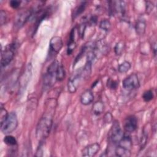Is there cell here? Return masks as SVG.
<instances>
[{
  "mask_svg": "<svg viewBox=\"0 0 157 157\" xmlns=\"http://www.w3.org/2000/svg\"><path fill=\"white\" fill-rule=\"evenodd\" d=\"M54 112L52 109L47 110L40 118L36 129V137L39 142H44L48 137L53 124Z\"/></svg>",
  "mask_w": 157,
  "mask_h": 157,
  "instance_id": "1",
  "label": "cell"
},
{
  "mask_svg": "<svg viewBox=\"0 0 157 157\" xmlns=\"http://www.w3.org/2000/svg\"><path fill=\"white\" fill-rule=\"evenodd\" d=\"M59 65V63L57 60H55L48 66L43 78L44 89L48 90L55 85L57 81L56 74Z\"/></svg>",
  "mask_w": 157,
  "mask_h": 157,
  "instance_id": "2",
  "label": "cell"
},
{
  "mask_svg": "<svg viewBox=\"0 0 157 157\" xmlns=\"http://www.w3.org/2000/svg\"><path fill=\"white\" fill-rule=\"evenodd\" d=\"M1 123V130L4 134H9L15 131L18 126V118L14 112L8 113L7 117Z\"/></svg>",
  "mask_w": 157,
  "mask_h": 157,
  "instance_id": "3",
  "label": "cell"
},
{
  "mask_svg": "<svg viewBox=\"0 0 157 157\" xmlns=\"http://www.w3.org/2000/svg\"><path fill=\"white\" fill-rule=\"evenodd\" d=\"M17 44L16 42H13L8 44L1 51V64L2 67H6L12 62L17 49Z\"/></svg>",
  "mask_w": 157,
  "mask_h": 157,
  "instance_id": "4",
  "label": "cell"
},
{
  "mask_svg": "<svg viewBox=\"0 0 157 157\" xmlns=\"http://www.w3.org/2000/svg\"><path fill=\"white\" fill-rule=\"evenodd\" d=\"M33 14L32 9H25L20 10L16 15L14 20V28L19 29L30 19Z\"/></svg>",
  "mask_w": 157,
  "mask_h": 157,
  "instance_id": "5",
  "label": "cell"
},
{
  "mask_svg": "<svg viewBox=\"0 0 157 157\" xmlns=\"http://www.w3.org/2000/svg\"><path fill=\"white\" fill-rule=\"evenodd\" d=\"M124 135L120 123L118 121H113V124L109 133V138L111 142L114 144H118Z\"/></svg>",
  "mask_w": 157,
  "mask_h": 157,
  "instance_id": "6",
  "label": "cell"
},
{
  "mask_svg": "<svg viewBox=\"0 0 157 157\" xmlns=\"http://www.w3.org/2000/svg\"><path fill=\"white\" fill-rule=\"evenodd\" d=\"M83 78H85V77L82 73V70L80 69L68 80L67 90L70 93L76 92Z\"/></svg>",
  "mask_w": 157,
  "mask_h": 157,
  "instance_id": "7",
  "label": "cell"
},
{
  "mask_svg": "<svg viewBox=\"0 0 157 157\" xmlns=\"http://www.w3.org/2000/svg\"><path fill=\"white\" fill-rule=\"evenodd\" d=\"M123 87L128 91L138 89L140 86V82L136 74L133 73L126 77L122 82Z\"/></svg>",
  "mask_w": 157,
  "mask_h": 157,
  "instance_id": "8",
  "label": "cell"
},
{
  "mask_svg": "<svg viewBox=\"0 0 157 157\" xmlns=\"http://www.w3.org/2000/svg\"><path fill=\"white\" fill-rule=\"evenodd\" d=\"M138 126V120L134 115L128 116L124 121V129L126 132L131 133L135 131Z\"/></svg>",
  "mask_w": 157,
  "mask_h": 157,
  "instance_id": "9",
  "label": "cell"
},
{
  "mask_svg": "<svg viewBox=\"0 0 157 157\" xmlns=\"http://www.w3.org/2000/svg\"><path fill=\"white\" fill-rule=\"evenodd\" d=\"M63 47V39L60 36H55L51 38L49 43V48L52 52L58 53Z\"/></svg>",
  "mask_w": 157,
  "mask_h": 157,
  "instance_id": "10",
  "label": "cell"
},
{
  "mask_svg": "<svg viewBox=\"0 0 157 157\" xmlns=\"http://www.w3.org/2000/svg\"><path fill=\"white\" fill-rule=\"evenodd\" d=\"M100 150V145L97 143H93L86 146L82 151V155L83 156L92 157L95 156Z\"/></svg>",
  "mask_w": 157,
  "mask_h": 157,
  "instance_id": "11",
  "label": "cell"
},
{
  "mask_svg": "<svg viewBox=\"0 0 157 157\" xmlns=\"http://www.w3.org/2000/svg\"><path fill=\"white\" fill-rule=\"evenodd\" d=\"M94 100V94L91 90H86L80 96V102L84 105H90Z\"/></svg>",
  "mask_w": 157,
  "mask_h": 157,
  "instance_id": "12",
  "label": "cell"
},
{
  "mask_svg": "<svg viewBox=\"0 0 157 157\" xmlns=\"http://www.w3.org/2000/svg\"><path fill=\"white\" fill-rule=\"evenodd\" d=\"M32 67L31 64H28L26 67V69H25V71L24 72L23 74L21 75L20 82V85L22 87V88H25L26 87V85L28 84L29 80H30L31 76V71H32Z\"/></svg>",
  "mask_w": 157,
  "mask_h": 157,
  "instance_id": "13",
  "label": "cell"
},
{
  "mask_svg": "<svg viewBox=\"0 0 157 157\" xmlns=\"http://www.w3.org/2000/svg\"><path fill=\"white\" fill-rule=\"evenodd\" d=\"M146 21L144 18H139L135 24V31L136 34L139 36H142L145 33L146 30Z\"/></svg>",
  "mask_w": 157,
  "mask_h": 157,
  "instance_id": "14",
  "label": "cell"
},
{
  "mask_svg": "<svg viewBox=\"0 0 157 157\" xmlns=\"http://www.w3.org/2000/svg\"><path fill=\"white\" fill-rule=\"evenodd\" d=\"M118 146L124 148L126 149L130 150L132 147V140L129 135L124 134L123 137L117 144Z\"/></svg>",
  "mask_w": 157,
  "mask_h": 157,
  "instance_id": "15",
  "label": "cell"
},
{
  "mask_svg": "<svg viewBox=\"0 0 157 157\" xmlns=\"http://www.w3.org/2000/svg\"><path fill=\"white\" fill-rule=\"evenodd\" d=\"M104 109H105V105L104 102L101 101H97L93 105L92 112L94 115L98 116V115H100L104 112Z\"/></svg>",
  "mask_w": 157,
  "mask_h": 157,
  "instance_id": "16",
  "label": "cell"
},
{
  "mask_svg": "<svg viewBox=\"0 0 157 157\" xmlns=\"http://www.w3.org/2000/svg\"><path fill=\"white\" fill-rule=\"evenodd\" d=\"M87 5V2L83 1L80 2L73 10L72 13V18L73 20L76 18L80 15H81L85 10Z\"/></svg>",
  "mask_w": 157,
  "mask_h": 157,
  "instance_id": "17",
  "label": "cell"
},
{
  "mask_svg": "<svg viewBox=\"0 0 157 157\" xmlns=\"http://www.w3.org/2000/svg\"><path fill=\"white\" fill-rule=\"evenodd\" d=\"M115 153L116 156L119 157H129L131 155L130 150L126 149L118 145H117V148H115Z\"/></svg>",
  "mask_w": 157,
  "mask_h": 157,
  "instance_id": "18",
  "label": "cell"
},
{
  "mask_svg": "<svg viewBox=\"0 0 157 157\" xmlns=\"http://www.w3.org/2000/svg\"><path fill=\"white\" fill-rule=\"evenodd\" d=\"M4 142L8 146L11 147H15L17 145V140L16 138L11 135L7 134L3 139Z\"/></svg>",
  "mask_w": 157,
  "mask_h": 157,
  "instance_id": "19",
  "label": "cell"
},
{
  "mask_svg": "<svg viewBox=\"0 0 157 157\" xmlns=\"http://www.w3.org/2000/svg\"><path fill=\"white\" fill-rule=\"evenodd\" d=\"M125 48V43L123 40L118 41L115 45L114 52L116 55L120 56Z\"/></svg>",
  "mask_w": 157,
  "mask_h": 157,
  "instance_id": "20",
  "label": "cell"
},
{
  "mask_svg": "<svg viewBox=\"0 0 157 157\" xmlns=\"http://www.w3.org/2000/svg\"><path fill=\"white\" fill-rule=\"evenodd\" d=\"M131 67V63L128 61H124L120 64L118 66V71L120 73H126Z\"/></svg>",
  "mask_w": 157,
  "mask_h": 157,
  "instance_id": "21",
  "label": "cell"
},
{
  "mask_svg": "<svg viewBox=\"0 0 157 157\" xmlns=\"http://www.w3.org/2000/svg\"><path fill=\"white\" fill-rule=\"evenodd\" d=\"M111 23L108 19L102 20L99 23V28L105 31H109L111 29Z\"/></svg>",
  "mask_w": 157,
  "mask_h": 157,
  "instance_id": "22",
  "label": "cell"
},
{
  "mask_svg": "<svg viewBox=\"0 0 157 157\" xmlns=\"http://www.w3.org/2000/svg\"><path fill=\"white\" fill-rule=\"evenodd\" d=\"M66 77V71L64 69V67H63V65H59L58 71H57V74H56V79L57 81L61 82Z\"/></svg>",
  "mask_w": 157,
  "mask_h": 157,
  "instance_id": "23",
  "label": "cell"
},
{
  "mask_svg": "<svg viewBox=\"0 0 157 157\" xmlns=\"http://www.w3.org/2000/svg\"><path fill=\"white\" fill-rule=\"evenodd\" d=\"M76 42L75 40H69L67 45V50H66V52H67V55H71L73 52L74 51L75 48H76Z\"/></svg>",
  "mask_w": 157,
  "mask_h": 157,
  "instance_id": "24",
  "label": "cell"
},
{
  "mask_svg": "<svg viewBox=\"0 0 157 157\" xmlns=\"http://www.w3.org/2000/svg\"><path fill=\"white\" fill-rule=\"evenodd\" d=\"M154 98V94L151 90H148L145 91L142 94V98L145 102H150Z\"/></svg>",
  "mask_w": 157,
  "mask_h": 157,
  "instance_id": "25",
  "label": "cell"
},
{
  "mask_svg": "<svg viewBox=\"0 0 157 157\" xmlns=\"http://www.w3.org/2000/svg\"><path fill=\"white\" fill-rule=\"evenodd\" d=\"M147 139H148V132L147 133V131L145 130V129H144L143 131L142 132V136L140 140V149H143L145 146L147 141Z\"/></svg>",
  "mask_w": 157,
  "mask_h": 157,
  "instance_id": "26",
  "label": "cell"
},
{
  "mask_svg": "<svg viewBox=\"0 0 157 157\" xmlns=\"http://www.w3.org/2000/svg\"><path fill=\"white\" fill-rule=\"evenodd\" d=\"M118 86V82L111 78H108L107 82V86L110 90H116Z\"/></svg>",
  "mask_w": 157,
  "mask_h": 157,
  "instance_id": "27",
  "label": "cell"
},
{
  "mask_svg": "<svg viewBox=\"0 0 157 157\" xmlns=\"http://www.w3.org/2000/svg\"><path fill=\"white\" fill-rule=\"evenodd\" d=\"M98 21V17L96 15H91L88 18L86 19V20L84 21L86 25H88L89 26H93L96 24Z\"/></svg>",
  "mask_w": 157,
  "mask_h": 157,
  "instance_id": "28",
  "label": "cell"
},
{
  "mask_svg": "<svg viewBox=\"0 0 157 157\" xmlns=\"http://www.w3.org/2000/svg\"><path fill=\"white\" fill-rule=\"evenodd\" d=\"M8 112L6 109L2 107V105L1 104V110H0V122H2L8 115Z\"/></svg>",
  "mask_w": 157,
  "mask_h": 157,
  "instance_id": "29",
  "label": "cell"
},
{
  "mask_svg": "<svg viewBox=\"0 0 157 157\" xmlns=\"http://www.w3.org/2000/svg\"><path fill=\"white\" fill-rule=\"evenodd\" d=\"M7 19V15L6 14V12L3 10H1L0 11V23L1 25H3L4 24H5L6 23Z\"/></svg>",
  "mask_w": 157,
  "mask_h": 157,
  "instance_id": "30",
  "label": "cell"
},
{
  "mask_svg": "<svg viewBox=\"0 0 157 157\" xmlns=\"http://www.w3.org/2000/svg\"><path fill=\"white\" fill-rule=\"evenodd\" d=\"M21 1H18V0H12L9 2V6L14 9H18L20 6V4H21Z\"/></svg>",
  "mask_w": 157,
  "mask_h": 157,
  "instance_id": "31",
  "label": "cell"
},
{
  "mask_svg": "<svg viewBox=\"0 0 157 157\" xmlns=\"http://www.w3.org/2000/svg\"><path fill=\"white\" fill-rule=\"evenodd\" d=\"M113 120V117L110 112H107L104 115V121L105 123H110Z\"/></svg>",
  "mask_w": 157,
  "mask_h": 157,
  "instance_id": "32",
  "label": "cell"
},
{
  "mask_svg": "<svg viewBox=\"0 0 157 157\" xmlns=\"http://www.w3.org/2000/svg\"><path fill=\"white\" fill-rule=\"evenodd\" d=\"M147 4V5H146V9H147V11L148 12V13H150L151 11V10L153 9V4L150 2H146Z\"/></svg>",
  "mask_w": 157,
  "mask_h": 157,
  "instance_id": "33",
  "label": "cell"
},
{
  "mask_svg": "<svg viewBox=\"0 0 157 157\" xmlns=\"http://www.w3.org/2000/svg\"><path fill=\"white\" fill-rule=\"evenodd\" d=\"M151 44H152V47H151L152 51L153 52L154 55L155 56L156 55V42H154Z\"/></svg>",
  "mask_w": 157,
  "mask_h": 157,
  "instance_id": "34",
  "label": "cell"
}]
</instances>
